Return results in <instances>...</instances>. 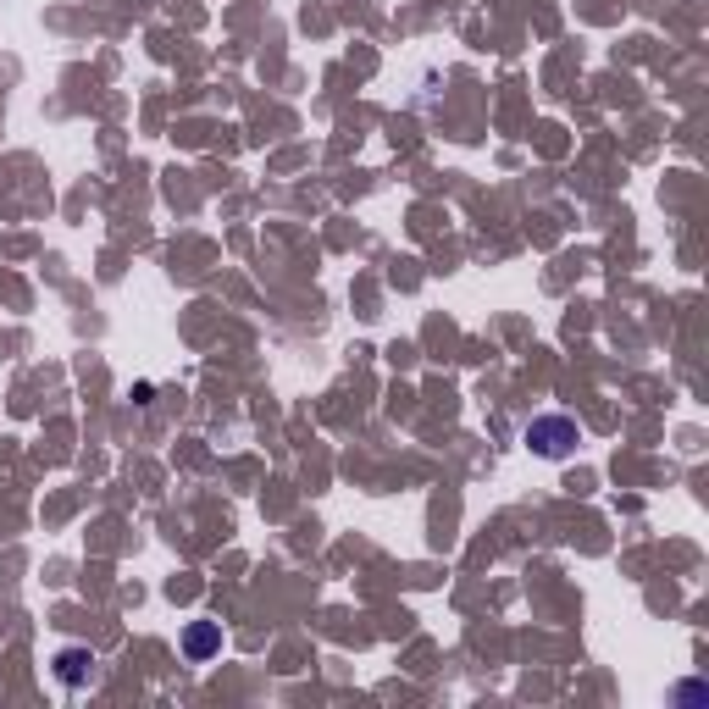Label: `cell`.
<instances>
[{"label": "cell", "instance_id": "obj_3", "mask_svg": "<svg viewBox=\"0 0 709 709\" xmlns=\"http://www.w3.org/2000/svg\"><path fill=\"white\" fill-rule=\"evenodd\" d=\"M217 643H222V632L211 621L205 626H194L189 637H183V649H189V660H205V654H217Z\"/></svg>", "mask_w": 709, "mask_h": 709}, {"label": "cell", "instance_id": "obj_1", "mask_svg": "<svg viewBox=\"0 0 709 709\" xmlns=\"http://www.w3.org/2000/svg\"><path fill=\"white\" fill-rule=\"evenodd\" d=\"M527 444L538 449V455H549V460L571 455V444H577V421L571 416H538L527 427Z\"/></svg>", "mask_w": 709, "mask_h": 709}, {"label": "cell", "instance_id": "obj_2", "mask_svg": "<svg viewBox=\"0 0 709 709\" xmlns=\"http://www.w3.org/2000/svg\"><path fill=\"white\" fill-rule=\"evenodd\" d=\"M56 676L67 687H84L89 676H95V654H89V649H61L56 654Z\"/></svg>", "mask_w": 709, "mask_h": 709}]
</instances>
